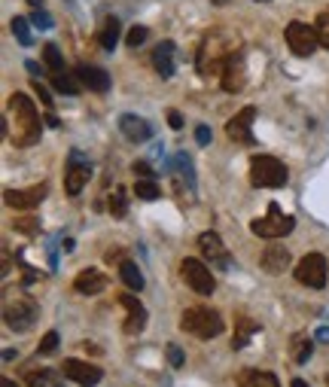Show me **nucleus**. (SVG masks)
Masks as SVG:
<instances>
[{
  "label": "nucleus",
  "instance_id": "nucleus-1",
  "mask_svg": "<svg viewBox=\"0 0 329 387\" xmlns=\"http://www.w3.org/2000/svg\"><path fill=\"white\" fill-rule=\"evenodd\" d=\"M9 141L16 146H34L40 144V116H37V107L25 92H16L9 98Z\"/></svg>",
  "mask_w": 329,
  "mask_h": 387
},
{
  "label": "nucleus",
  "instance_id": "nucleus-2",
  "mask_svg": "<svg viewBox=\"0 0 329 387\" xmlns=\"http://www.w3.org/2000/svg\"><path fill=\"white\" fill-rule=\"evenodd\" d=\"M223 317L220 311L204 308V305H196V308H186L183 317H180V329L196 338H217L223 333Z\"/></svg>",
  "mask_w": 329,
  "mask_h": 387
},
{
  "label": "nucleus",
  "instance_id": "nucleus-3",
  "mask_svg": "<svg viewBox=\"0 0 329 387\" xmlns=\"http://www.w3.org/2000/svg\"><path fill=\"white\" fill-rule=\"evenodd\" d=\"M235 55V49L226 43L220 34H208V40H204V46L198 52V71L201 76H223L226 64Z\"/></svg>",
  "mask_w": 329,
  "mask_h": 387
},
{
  "label": "nucleus",
  "instance_id": "nucleus-4",
  "mask_svg": "<svg viewBox=\"0 0 329 387\" xmlns=\"http://www.w3.org/2000/svg\"><path fill=\"white\" fill-rule=\"evenodd\" d=\"M287 165L280 162V159L275 156H253V162H250V184L256 189H280V186H287Z\"/></svg>",
  "mask_w": 329,
  "mask_h": 387
},
{
  "label": "nucleus",
  "instance_id": "nucleus-5",
  "mask_svg": "<svg viewBox=\"0 0 329 387\" xmlns=\"http://www.w3.org/2000/svg\"><path fill=\"white\" fill-rule=\"evenodd\" d=\"M37 317H40V308L31 296H13V299H6V305H4V321L9 329H16V333H28Z\"/></svg>",
  "mask_w": 329,
  "mask_h": 387
},
{
  "label": "nucleus",
  "instance_id": "nucleus-6",
  "mask_svg": "<svg viewBox=\"0 0 329 387\" xmlns=\"http://www.w3.org/2000/svg\"><path fill=\"white\" fill-rule=\"evenodd\" d=\"M293 226H296V220L290 217V213H283L275 201L268 204V213L265 217H256L250 223V232L259 235V238H283L293 232Z\"/></svg>",
  "mask_w": 329,
  "mask_h": 387
},
{
  "label": "nucleus",
  "instance_id": "nucleus-7",
  "mask_svg": "<svg viewBox=\"0 0 329 387\" xmlns=\"http://www.w3.org/2000/svg\"><path fill=\"white\" fill-rule=\"evenodd\" d=\"M287 46H290L293 55H299V59H308V55H314L317 46H320L317 28L305 25V21H290V25H287Z\"/></svg>",
  "mask_w": 329,
  "mask_h": 387
},
{
  "label": "nucleus",
  "instance_id": "nucleus-8",
  "mask_svg": "<svg viewBox=\"0 0 329 387\" xmlns=\"http://www.w3.org/2000/svg\"><path fill=\"white\" fill-rule=\"evenodd\" d=\"M88 177H92V165H88V159L79 150H71V153H67V171H64L67 196H79L83 186L88 184Z\"/></svg>",
  "mask_w": 329,
  "mask_h": 387
},
{
  "label": "nucleus",
  "instance_id": "nucleus-9",
  "mask_svg": "<svg viewBox=\"0 0 329 387\" xmlns=\"http://www.w3.org/2000/svg\"><path fill=\"white\" fill-rule=\"evenodd\" d=\"M326 278H329V268H326V259L320 253H308L299 259V266H296L299 283H305V287H311V290H323Z\"/></svg>",
  "mask_w": 329,
  "mask_h": 387
},
{
  "label": "nucleus",
  "instance_id": "nucleus-10",
  "mask_svg": "<svg viewBox=\"0 0 329 387\" xmlns=\"http://www.w3.org/2000/svg\"><path fill=\"white\" fill-rule=\"evenodd\" d=\"M180 275H183V281H186L198 296H211L213 287H217V281H213L211 268L204 266L201 259H183V263H180Z\"/></svg>",
  "mask_w": 329,
  "mask_h": 387
},
{
  "label": "nucleus",
  "instance_id": "nucleus-11",
  "mask_svg": "<svg viewBox=\"0 0 329 387\" xmlns=\"http://www.w3.org/2000/svg\"><path fill=\"white\" fill-rule=\"evenodd\" d=\"M198 250H201L204 259H211L213 268H220V271H229L232 268V256H229V250H226L223 238L217 232H201L198 235Z\"/></svg>",
  "mask_w": 329,
  "mask_h": 387
},
{
  "label": "nucleus",
  "instance_id": "nucleus-12",
  "mask_svg": "<svg viewBox=\"0 0 329 387\" xmlns=\"http://www.w3.org/2000/svg\"><path fill=\"white\" fill-rule=\"evenodd\" d=\"M61 372L67 375L71 381H76L79 387H95L101 378H104V369H98L95 363H86V360H64Z\"/></svg>",
  "mask_w": 329,
  "mask_h": 387
},
{
  "label": "nucleus",
  "instance_id": "nucleus-13",
  "mask_svg": "<svg viewBox=\"0 0 329 387\" xmlns=\"http://www.w3.org/2000/svg\"><path fill=\"white\" fill-rule=\"evenodd\" d=\"M253 119H256V107H244L241 113H235L226 125V134L235 141V144H253Z\"/></svg>",
  "mask_w": 329,
  "mask_h": 387
},
{
  "label": "nucleus",
  "instance_id": "nucleus-14",
  "mask_svg": "<svg viewBox=\"0 0 329 387\" xmlns=\"http://www.w3.org/2000/svg\"><path fill=\"white\" fill-rule=\"evenodd\" d=\"M43 198H46V184H37V186H31V189H6L4 192V201L9 204V208H16V211L37 208Z\"/></svg>",
  "mask_w": 329,
  "mask_h": 387
},
{
  "label": "nucleus",
  "instance_id": "nucleus-15",
  "mask_svg": "<svg viewBox=\"0 0 329 387\" xmlns=\"http://www.w3.org/2000/svg\"><path fill=\"white\" fill-rule=\"evenodd\" d=\"M119 305L128 311V321H126V333L128 336H138L143 333V326H146V308L141 305L138 296H131V293H122L119 296Z\"/></svg>",
  "mask_w": 329,
  "mask_h": 387
},
{
  "label": "nucleus",
  "instance_id": "nucleus-16",
  "mask_svg": "<svg viewBox=\"0 0 329 387\" xmlns=\"http://www.w3.org/2000/svg\"><path fill=\"white\" fill-rule=\"evenodd\" d=\"M119 131L126 134L131 144H143V141L153 138V125L146 122V119H141V116H134V113H126V116H119Z\"/></svg>",
  "mask_w": 329,
  "mask_h": 387
},
{
  "label": "nucleus",
  "instance_id": "nucleus-17",
  "mask_svg": "<svg viewBox=\"0 0 329 387\" xmlns=\"http://www.w3.org/2000/svg\"><path fill=\"white\" fill-rule=\"evenodd\" d=\"M74 290L83 293V296L104 293L107 290V275H104V271H98V268H83L76 275V281H74Z\"/></svg>",
  "mask_w": 329,
  "mask_h": 387
},
{
  "label": "nucleus",
  "instance_id": "nucleus-18",
  "mask_svg": "<svg viewBox=\"0 0 329 387\" xmlns=\"http://www.w3.org/2000/svg\"><path fill=\"white\" fill-rule=\"evenodd\" d=\"M247 83V71H244V55L241 52H235L229 64H226V71H223V89L226 92H241Z\"/></svg>",
  "mask_w": 329,
  "mask_h": 387
},
{
  "label": "nucleus",
  "instance_id": "nucleus-19",
  "mask_svg": "<svg viewBox=\"0 0 329 387\" xmlns=\"http://www.w3.org/2000/svg\"><path fill=\"white\" fill-rule=\"evenodd\" d=\"M76 76L83 79V86L88 89V92H101V95H104L107 89H110V74L104 71V67L79 64V67H76Z\"/></svg>",
  "mask_w": 329,
  "mask_h": 387
},
{
  "label": "nucleus",
  "instance_id": "nucleus-20",
  "mask_svg": "<svg viewBox=\"0 0 329 387\" xmlns=\"http://www.w3.org/2000/svg\"><path fill=\"white\" fill-rule=\"evenodd\" d=\"M174 43L171 40H165V43H158V46L153 49V67L158 71V76L162 79H171L174 76Z\"/></svg>",
  "mask_w": 329,
  "mask_h": 387
},
{
  "label": "nucleus",
  "instance_id": "nucleus-21",
  "mask_svg": "<svg viewBox=\"0 0 329 387\" xmlns=\"http://www.w3.org/2000/svg\"><path fill=\"white\" fill-rule=\"evenodd\" d=\"M259 266H263V271H268V275H280V271H287V266H290V250L268 247L263 259H259Z\"/></svg>",
  "mask_w": 329,
  "mask_h": 387
},
{
  "label": "nucleus",
  "instance_id": "nucleus-22",
  "mask_svg": "<svg viewBox=\"0 0 329 387\" xmlns=\"http://www.w3.org/2000/svg\"><path fill=\"white\" fill-rule=\"evenodd\" d=\"M238 387H280L275 372H263V369H244L238 375Z\"/></svg>",
  "mask_w": 329,
  "mask_h": 387
},
{
  "label": "nucleus",
  "instance_id": "nucleus-23",
  "mask_svg": "<svg viewBox=\"0 0 329 387\" xmlns=\"http://www.w3.org/2000/svg\"><path fill=\"white\" fill-rule=\"evenodd\" d=\"M259 321H253V317H235V338H232V348L235 351H241V348H247V341H250V336L253 333H259Z\"/></svg>",
  "mask_w": 329,
  "mask_h": 387
},
{
  "label": "nucleus",
  "instance_id": "nucleus-24",
  "mask_svg": "<svg viewBox=\"0 0 329 387\" xmlns=\"http://www.w3.org/2000/svg\"><path fill=\"white\" fill-rule=\"evenodd\" d=\"M119 278L126 281V287L131 290V293H141L143 290V275H141V268L134 266V263H119Z\"/></svg>",
  "mask_w": 329,
  "mask_h": 387
},
{
  "label": "nucleus",
  "instance_id": "nucleus-25",
  "mask_svg": "<svg viewBox=\"0 0 329 387\" xmlns=\"http://www.w3.org/2000/svg\"><path fill=\"white\" fill-rule=\"evenodd\" d=\"M98 43H101V46H104L107 52L116 49V43H119V21H116V19H107V21H104V28H101V34H98Z\"/></svg>",
  "mask_w": 329,
  "mask_h": 387
},
{
  "label": "nucleus",
  "instance_id": "nucleus-26",
  "mask_svg": "<svg viewBox=\"0 0 329 387\" xmlns=\"http://www.w3.org/2000/svg\"><path fill=\"white\" fill-rule=\"evenodd\" d=\"M43 61H46V67H49V76L64 74V59H61V52L55 43H46V46H43Z\"/></svg>",
  "mask_w": 329,
  "mask_h": 387
},
{
  "label": "nucleus",
  "instance_id": "nucleus-27",
  "mask_svg": "<svg viewBox=\"0 0 329 387\" xmlns=\"http://www.w3.org/2000/svg\"><path fill=\"white\" fill-rule=\"evenodd\" d=\"M311 354H314V341L305 338V336H296V341H293V360L302 366V363L311 360Z\"/></svg>",
  "mask_w": 329,
  "mask_h": 387
},
{
  "label": "nucleus",
  "instance_id": "nucleus-28",
  "mask_svg": "<svg viewBox=\"0 0 329 387\" xmlns=\"http://www.w3.org/2000/svg\"><path fill=\"white\" fill-rule=\"evenodd\" d=\"M134 196L138 198H143V201H156L158 196H162V192H158V186H156V180H138V184H134Z\"/></svg>",
  "mask_w": 329,
  "mask_h": 387
},
{
  "label": "nucleus",
  "instance_id": "nucleus-29",
  "mask_svg": "<svg viewBox=\"0 0 329 387\" xmlns=\"http://www.w3.org/2000/svg\"><path fill=\"white\" fill-rule=\"evenodd\" d=\"M13 34H16V40L21 43V46H31V43H34V37H31V21H28V19L16 16V19H13Z\"/></svg>",
  "mask_w": 329,
  "mask_h": 387
},
{
  "label": "nucleus",
  "instance_id": "nucleus-30",
  "mask_svg": "<svg viewBox=\"0 0 329 387\" xmlns=\"http://www.w3.org/2000/svg\"><path fill=\"white\" fill-rule=\"evenodd\" d=\"M61 387L59 381H55V372L52 369H40V372H28V387Z\"/></svg>",
  "mask_w": 329,
  "mask_h": 387
},
{
  "label": "nucleus",
  "instance_id": "nucleus-31",
  "mask_svg": "<svg viewBox=\"0 0 329 387\" xmlns=\"http://www.w3.org/2000/svg\"><path fill=\"white\" fill-rule=\"evenodd\" d=\"M126 211H128L126 189L116 186V192H113V196H110V213H113V217H126Z\"/></svg>",
  "mask_w": 329,
  "mask_h": 387
},
{
  "label": "nucleus",
  "instance_id": "nucleus-32",
  "mask_svg": "<svg viewBox=\"0 0 329 387\" xmlns=\"http://www.w3.org/2000/svg\"><path fill=\"white\" fill-rule=\"evenodd\" d=\"M52 86L64 95H79V83H74L67 74H52Z\"/></svg>",
  "mask_w": 329,
  "mask_h": 387
},
{
  "label": "nucleus",
  "instance_id": "nucleus-33",
  "mask_svg": "<svg viewBox=\"0 0 329 387\" xmlns=\"http://www.w3.org/2000/svg\"><path fill=\"white\" fill-rule=\"evenodd\" d=\"M31 25H37L40 31H49L52 25H55V21H52V16L46 13V9H43V6H34V16H31Z\"/></svg>",
  "mask_w": 329,
  "mask_h": 387
},
{
  "label": "nucleus",
  "instance_id": "nucleus-34",
  "mask_svg": "<svg viewBox=\"0 0 329 387\" xmlns=\"http://www.w3.org/2000/svg\"><path fill=\"white\" fill-rule=\"evenodd\" d=\"M13 226H16V232H25V235H37L40 232V220H34V217H21Z\"/></svg>",
  "mask_w": 329,
  "mask_h": 387
},
{
  "label": "nucleus",
  "instance_id": "nucleus-35",
  "mask_svg": "<svg viewBox=\"0 0 329 387\" xmlns=\"http://www.w3.org/2000/svg\"><path fill=\"white\" fill-rule=\"evenodd\" d=\"M146 34H150V31H146L143 25H138V28H131V31H128V37H126V43H128V49H138V46H141V43L146 40Z\"/></svg>",
  "mask_w": 329,
  "mask_h": 387
},
{
  "label": "nucleus",
  "instance_id": "nucleus-36",
  "mask_svg": "<svg viewBox=\"0 0 329 387\" xmlns=\"http://www.w3.org/2000/svg\"><path fill=\"white\" fill-rule=\"evenodd\" d=\"M317 37H320V46H326L329 49V13H323L320 19H317Z\"/></svg>",
  "mask_w": 329,
  "mask_h": 387
},
{
  "label": "nucleus",
  "instance_id": "nucleus-37",
  "mask_svg": "<svg viewBox=\"0 0 329 387\" xmlns=\"http://www.w3.org/2000/svg\"><path fill=\"white\" fill-rule=\"evenodd\" d=\"M59 351V333H46L40 341V354H55Z\"/></svg>",
  "mask_w": 329,
  "mask_h": 387
},
{
  "label": "nucleus",
  "instance_id": "nucleus-38",
  "mask_svg": "<svg viewBox=\"0 0 329 387\" xmlns=\"http://www.w3.org/2000/svg\"><path fill=\"white\" fill-rule=\"evenodd\" d=\"M34 95L40 98V104H43V107H52V104H55L52 95H49V89H46V86H40V79H34Z\"/></svg>",
  "mask_w": 329,
  "mask_h": 387
},
{
  "label": "nucleus",
  "instance_id": "nucleus-39",
  "mask_svg": "<svg viewBox=\"0 0 329 387\" xmlns=\"http://www.w3.org/2000/svg\"><path fill=\"white\" fill-rule=\"evenodd\" d=\"M168 360H171L174 369H180V366H183V351H180L177 345H171V348H168Z\"/></svg>",
  "mask_w": 329,
  "mask_h": 387
},
{
  "label": "nucleus",
  "instance_id": "nucleus-40",
  "mask_svg": "<svg viewBox=\"0 0 329 387\" xmlns=\"http://www.w3.org/2000/svg\"><path fill=\"white\" fill-rule=\"evenodd\" d=\"M131 171H134V174H141L143 180H153V168L146 165V162H134V165H131Z\"/></svg>",
  "mask_w": 329,
  "mask_h": 387
},
{
  "label": "nucleus",
  "instance_id": "nucleus-41",
  "mask_svg": "<svg viewBox=\"0 0 329 387\" xmlns=\"http://www.w3.org/2000/svg\"><path fill=\"white\" fill-rule=\"evenodd\" d=\"M168 125H171L174 131H180V129H183V116H180L177 110H168Z\"/></svg>",
  "mask_w": 329,
  "mask_h": 387
},
{
  "label": "nucleus",
  "instance_id": "nucleus-42",
  "mask_svg": "<svg viewBox=\"0 0 329 387\" xmlns=\"http://www.w3.org/2000/svg\"><path fill=\"white\" fill-rule=\"evenodd\" d=\"M196 141H198L201 146H208V144H211V131L204 129V125H198V129H196Z\"/></svg>",
  "mask_w": 329,
  "mask_h": 387
},
{
  "label": "nucleus",
  "instance_id": "nucleus-43",
  "mask_svg": "<svg viewBox=\"0 0 329 387\" xmlns=\"http://www.w3.org/2000/svg\"><path fill=\"white\" fill-rule=\"evenodd\" d=\"M126 253H122V247H113V250H107V263H126V259H122Z\"/></svg>",
  "mask_w": 329,
  "mask_h": 387
},
{
  "label": "nucleus",
  "instance_id": "nucleus-44",
  "mask_svg": "<svg viewBox=\"0 0 329 387\" xmlns=\"http://www.w3.org/2000/svg\"><path fill=\"white\" fill-rule=\"evenodd\" d=\"M25 67H28V74H34V76H43V67H40L37 61H28Z\"/></svg>",
  "mask_w": 329,
  "mask_h": 387
},
{
  "label": "nucleus",
  "instance_id": "nucleus-45",
  "mask_svg": "<svg viewBox=\"0 0 329 387\" xmlns=\"http://www.w3.org/2000/svg\"><path fill=\"white\" fill-rule=\"evenodd\" d=\"M46 125H49V129H59V116H55V113H49V116H46Z\"/></svg>",
  "mask_w": 329,
  "mask_h": 387
},
{
  "label": "nucleus",
  "instance_id": "nucleus-46",
  "mask_svg": "<svg viewBox=\"0 0 329 387\" xmlns=\"http://www.w3.org/2000/svg\"><path fill=\"white\" fill-rule=\"evenodd\" d=\"M317 338H320V341H329V326H323V329H317Z\"/></svg>",
  "mask_w": 329,
  "mask_h": 387
},
{
  "label": "nucleus",
  "instance_id": "nucleus-47",
  "mask_svg": "<svg viewBox=\"0 0 329 387\" xmlns=\"http://www.w3.org/2000/svg\"><path fill=\"white\" fill-rule=\"evenodd\" d=\"M290 387H311V384H305L302 378H293V381H290Z\"/></svg>",
  "mask_w": 329,
  "mask_h": 387
},
{
  "label": "nucleus",
  "instance_id": "nucleus-48",
  "mask_svg": "<svg viewBox=\"0 0 329 387\" xmlns=\"http://www.w3.org/2000/svg\"><path fill=\"white\" fill-rule=\"evenodd\" d=\"M0 387H19L13 378H4V381H0Z\"/></svg>",
  "mask_w": 329,
  "mask_h": 387
},
{
  "label": "nucleus",
  "instance_id": "nucleus-49",
  "mask_svg": "<svg viewBox=\"0 0 329 387\" xmlns=\"http://www.w3.org/2000/svg\"><path fill=\"white\" fill-rule=\"evenodd\" d=\"M326 387H329V375H326Z\"/></svg>",
  "mask_w": 329,
  "mask_h": 387
}]
</instances>
